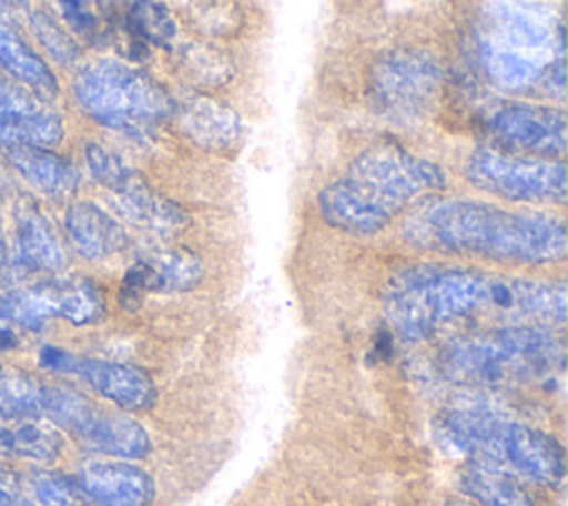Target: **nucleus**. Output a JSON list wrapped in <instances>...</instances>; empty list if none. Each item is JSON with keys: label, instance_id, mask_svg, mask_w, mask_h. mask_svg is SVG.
I'll list each match as a JSON object with an SVG mask.
<instances>
[{"label": "nucleus", "instance_id": "nucleus-12", "mask_svg": "<svg viewBox=\"0 0 568 506\" xmlns=\"http://www.w3.org/2000/svg\"><path fill=\"white\" fill-rule=\"evenodd\" d=\"M488 124L506 151L548 160L566 151V113L557 107L508 102L493 111Z\"/></svg>", "mask_w": 568, "mask_h": 506}, {"label": "nucleus", "instance_id": "nucleus-7", "mask_svg": "<svg viewBox=\"0 0 568 506\" xmlns=\"http://www.w3.org/2000/svg\"><path fill=\"white\" fill-rule=\"evenodd\" d=\"M73 93L91 120L140 140L149 138L173 111V100L153 78L113 58L80 67Z\"/></svg>", "mask_w": 568, "mask_h": 506}, {"label": "nucleus", "instance_id": "nucleus-17", "mask_svg": "<svg viewBox=\"0 0 568 506\" xmlns=\"http://www.w3.org/2000/svg\"><path fill=\"white\" fill-rule=\"evenodd\" d=\"M171 118L180 133L206 151H224L240 140V118L211 98H189L173 104Z\"/></svg>", "mask_w": 568, "mask_h": 506}, {"label": "nucleus", "instance_id": "nucleus-18", "mask_svg": "<svg viewBox=\"0 0 568 506\" xmlns=\"http://www.w3.org/2000/svg\"><path fill=\"white\" fill-rule=\"evenodd\" d=\"M69 244L84 260H106L126 246L124 226L93 202H73L64 215Z\"/></svg>", "mask_w": 568, "mask_h": 506}, {"label": "nucleus", "instance_id": "nucleus-20", "mask_svg": "<svg viewBox=\"0 0 568 506\" xmlns=\"http://www.w3.org/2000/svg\"><path fill=\"white\" fill-rule=\"evenodd\" d=\"M115 211L131 224L158 233L171 235L186 224V213L171 200L151 191L140 178L118 193H111Z\"/></svg>", "mask_w": 568, "mask_h": 506}, {"label": "nucleus", "instance_id": "nucleus-21", "mask_svg": "<svg viewBox=\"0 0 568 506\" xmlns=\"http://www.w3.org/2000/svg\"><path fill=\"white\" fill-rule=\"evenodd\" d=\"M0 69L40 95L51 100L58 95V80L49 64L27 44V40L16 31L13 22L0 16Z\"/></svg>", "mask_w": 568, "mask_h": 506}, {"label": "nucleus", "instance_id": "nucleus-14", "mask_svg": "<svg viewBox=\"0 0 568 506\" xmlns=\"http://www.w3.org/2000/svg\"><path fill=\"white\" fill-rule=\"evenodd\" d=\"M202 280V262L182 246H153L126 271L120 289V302L135 308L151 291H189Z\"/></svg>", "mask_w": 568, "mask_h": 506}, {"label": "nucleus", "instance_id": "nucleus-27", "mask_svg": "<svg viewBox=\"0 0 568 506\" xmlns=\"http://www.w3.org/2000/svg\"><path fill=\"white\" fill-rule=\"evenodd\" d=\"M84 160L93 180L109 193H118L124 186H129L135 178H140L118 153L109 151L102 144H87Z\"/></svg>", "mask_w": 568, "mask_h": 506}, {"label": "nucleus", "instance_id": "nucleus-32", "mask_svg": "<svg viewBox=\"0 0 568 506\" xmlns=\"http://www.w3.org/2000/svg\"><path fill=\"white\" fill-rule=\"evenodd\" d=\"M20 502L18 475L0 459V506H20Z\"/></svg>", "mask_w": 568, "mask_h": 506}, {"label": "nucleus", "instance_id": "nucleus-35", "mask_svg": "<svg viewBox=\"0 0 568 506\" xmlns=\"http://www.w3.org/2000/svg\"><path fill=\"white\" fill-rule=\"evenodd\" d=\"M7 255H9V251H7V237H4L2 213H0V271H2V266H4V262H7Z\"/></svg>", "mask_w": 568, "mask_h": 506}, {"label": "nucleus", "instance_id": "nucleus-8", "mask_svg": "<svg viewBox=\"0 0 568 506\" xmlns=\"http://www.w3.org/2000/svg\"><path fill=\"white\" fill-rule=\"evenodd\" d=\"M106 311L102 291L87 277L0 273V320L40 331L49 320L93 324Z\"/></svg>", "mask_w": 568, "mask_h": 506}, {"label": "nucleus", "instance_id": "nucleus-10", "mask_svg": "<svg viewBox=\"0 0 568 506\" xmlns=\"http://www.w3.org/2000/svg\"><path fill=\"white\" fill-rule=\"evenodd\" d=\"M444 82L442 67L422 51H395L384 55L371 73L377 107L397 120H413L428 111Z\"/></svg>", "mask_w": 568, "mask_h": 506}, {"label": "nucleus", "instance_id": "nucleus-19", "mask_svg": "<svg viewBox=\"0 0 568 506\" xmlns=\"http://www.w3.org/2000/svg\"><path fill=\"white\" fill-rule=\"evenodd\" d=\"M2 158L38 191L62 198L78 189L80 173L71 162L55 155L47 146L36 144H4Z\"/></svg>", "mask_w": 568, "mask_h": 506}, {"label": "nucleus", "instance_id": "nucleus-29", "mask_svg": "<svg viewBox=\"0 0 568 506\" xmlns=\"http://www.w3.org/2000/svg\"><path fill=\"white\" fill-rule=\"evenodd\" d=\"M33 495L38 506H93L75 479L53 470H40L33 477Z\"/></svg>", "mask_w": 568, "mask_h": 506}, {"label": "nucleus", "instance_id": "nucleus-30", "mask_svg": "<svg viewBox=\"0 0 568 506\" xmlns=\"http://www.w3.org/2000/svg\"><path fill=\"white\" fill-rule=\"evenodd\" d=\"M62 20L73 33L84 40H98L102 36V18L98 0H53Z\"/></svg>", "mask_w": 568, "mask_h": 506}, {"label": "nucleus", "instance_id": "nucleus-24", "mask_svg": "<svg viewBox=\"0 0 568 506\" xmlns=\"http://www.w3.org/2000/svg\"><path fill=\"white\" fill-rule=\"evenodd\" d=\"M0 451L51 462L62 451V437L40 419H0Z\"/></svg>", "mask_w": 568, "mask_h": 506}, {"label": "nucleus", "instance_id": "nucleus-28", "mask_svg": "<svg viewBox=\"0 0 568 506\" xmlns=\"http://www.w3.org/2000/svg\"><path fill=\"white\" fill-rule=\"evenodd\" d=\"M29 24L42 49L60 64H73L80 58L78 42L44 11H29Z\"/></svg>", "mask_w": 568, "mask_h": 506}, {"label": "nucleus", "instance_id": "nucleus-13", "mask_svg": "<svg viewBox=\"0 0 568 506\" xmlns=\"http://www.w3.org/2000/svg\"><path fill=\"white\" fill-rule=\"evenodd\" d=\"M62 118L33 91L0 75V146H53L62 140Z\"/></svg>", "mask_w": 568, "mask_h": 506}, {"label": "nucleus", "instance_id": "nucleus-6", "mask_svg": "<svg viewBox=\"0 0 568 506\" xmlns=\"http://www.w3.org/2000/svg\"><path fill=\"white\" fill-rule=\"evenodd\" d=\"M564 342L550 326L519 324L493 328L450 342L442 355V373L457 384L528 382L561 368Z\"/></svg>", "mask_w": 568, "mask_h": 506}, {"label": "nucleus", "instance_id": "nucleus-37", "mask_svg": "<svg viewBox=\"0 0 568 506\" xmlns=\"http://www.w3.org/2000/svg\"><path fill=\"white\" fill-rule=\"evenodd\" d=\"M20 506H38V504H33V502H24V499H22V502H20Z\"/></svg>", "mask_w": 568, "mask_h": 506}, {"label": "nucleus", "instance_id": "nucleus-36", "mask_svg": "<svg viewBox=\"0 0 568 506\" xmlns=\"http://www.w3.org/2000/svg\"><path fill=\"white\" fill-rule=\"evenodd\" d=\"M446 506H475V504H468V502H448Z\"/></svg>", "mask_w": 568, "mask_h": 506}, {"label": "nucleus", "instance_id": "nucleus-16", "mask_svg": "<svg viewBox=\"0 0 568 506\" xmlns=\"http://www.w3.org/2000/svg\"><path fill=\"white\" fill-rule=\"evenodd\" d=\"M13 220V269L29 275H58L67 264V253L44 213L31 200L22 198Z\"/></svg>", "mask_w": 568, "mask_h": 506}, {"label": "nucleus", "instance_id": "nucleus-2", "mask_svg": "<svg viewBox=\"0 0 568 506\" xmlns=\"http://www.w3.org/2000/svg\"><path fill=\"white\" fill-rule=\"evenodd\" d=\"M404 235L428 251L508 264H550L566 257V226L557 215L508 211L477 200H428L406 220Z\"/></svg>", "mask_w": 568, "mask_h": 506}, {"label": "nucleus", "instance_id": "nucleus-25", "mask_svg": "<svg viewBox=\"0 0 568 506\" xmlns=\"http://www.w3.org/2000/svg\"><path fill=\"white\" fill-rule=\"evenodd\" d=\"M126 27L138 40L171 47L178 36V24L169 9L158 0H133L126 13Z\"/></svg>", "mask_w": 568, "mask_h": 506}, {"label": "nucleus", "instance_id": "nucleus-34", "mask_svg": "<svg viewBox=\"0 0 568 506\" xmlns=\"http://www.w3.org/2000/svg\"><path fill=\"white\" fill-rule=\"evenodd\" d=\"M18 346V335L7 328V326H0V348H16Z\"/></svg>", "mask_w": 568, "mask_h": 506}, {"label": "nucleus", "instance_id": "nucleus-5", "mask_svg": "<svg viewBox=\"0 0 568 506\" xmlns=\"http://www.w3.org/2000/svg\"><path fill=\"white\" fill-rule=\"evenodd\" d=\"M437 435L455 451L515 470L539 484H559L566 470L564 446L555 435L486 408H446Z\"/></svg>", "mask_w": 568, "mask_h": 506}, {"label": "nucleus", "instance_id": "nucleus-31", "mask_svg": "<svg viewBox=\"0 0 568 506\" xmlns=\"http://www.w3.org/2000/svg\"><path fill=\"white\" fill-rule=\"evenodd\" d=\"M182 62L193 78H200L206 82H222L229 75V62L211 49H202V47L184 49Z\"/></svg>", "mask_w": 568, "mask_h": 506}, {"label": "nucleus", "instance_id": "nucleus-1", "mask_svg": "<svg viewBox=\"0 0 568 506\" xmlns=\"http://www.w3.org/2000/svg\"><path fill=\"white\" fill-rule=\"evenodd\" d=\"M384 308L397 335L410 342L430 337L442 324L477 313L564 324V282L501 277L462 266L422 264L397 273L386 289Z\"/></svg>", "mask_w": 568, "mask_h": 506}, {"label": "nucleus", "instance_id": "nucleus-15", "mask_svg": "<svg viewBox=\"0 0 568 506\" xmlns=\"http://www.w3.org/2000/svg\"><path fill=\"white\" fill-rule=\"evenodd\" d=\"M75 482L98 506H149L155 497L153 477L129 459H89Z\"/></svg>", "mask_w": 568, "mask_h": 506}, {"label": "nucleus", "instance_id": "nucleus-3", "mask_svg": "<svg viewBox=\"0 0 568 506\" xmlns=\"http://www.w3.org/2000/svg\"><path fill=\"white\" fill-rule=\"evenodd\" d=\"M444 186L446 173L435 162L399 144L377 142L364 149L342 178L320 191L317 209L333 229L373 235L413 202Z\"/></svg>", "mask_w": 568, "mask_h": 506}, {"label": "nucleus", "instance_id": "nucleus-33", "mask_svg": "<svg viewBox=\"0 0 568 506\" xmlns=\"http://www.w3.org/2000/svg\"><path fill=\"white\" fill-rule=\"evenodd\" d=\"M29 0H0V16L16 22L18 16H29Z\"/></svg>", "mask_w": 568, "mask_h": 506}, {"label": "nucleus", "instance_id": "nucleus-26", "mask_svg": "<svg viewBox=\"0 0 568 506\" xmlns=\"http://www.w3.org/2000/svg\"><path fill=\"white\" fill-rule=\"evenodd\" d=\"M40 391L33 377L0 368V419H40Z\"/></svg>", "mask_w": 568, "mask_h": 506}, {"label": "nucleus", "instance_id": "nucleus-23", "mask_svg": "<svg viewBox=\"0 0 568 506\" xmlns=\"http://www.w3.org/2000/svg\"><path fill=\"white\" fill-rule=\"evenodd\" d=\"M84 444L98 453L118 459H138L151 451V437L146 428L133 417L104 411L84 439Z\"/></svg>", "mask_w": 568, "mask_h": 506}, {"label": "nucleus", "instance_id": "nucleus-11", "mask_svg": "<svg viewBox=\"0 0 568 506\" xmlns=\"http://www.w3.org/2000/svg\"><path fill=\"white\" fill-rule=\"evenodd\" d=\"M40 364L55 373L82 377L98 395L124 411H146L158 397L153 377L133 364L73 355L58 346H44L40 351Z\"/></svg>", "mask_w": 568, "mask_h": 506}, {"label": "nucleus", "instance_id": "nucleus-4", "mask_svg": "<svg viewBox=\"0 0 568 506\" xmlns=\"http://www.w3.org/2000/svg\"><path fill=\"white\" fill-rule=\"evenodd\" d=\"M477 44L484 71L497 87L521 91L546 82L550 95L564 98V36L541 7L493 2Z\"/></svg>", "mask_w": 568, "mask_h": 506}, {"label": "nucleus", "instance_id": "nucleus-22", "mask_svg": "<svg viewBox=\"0 0 568 506\" xmlns=\"http://www.w3.org/2000/svg\"><path fill=\"white\" fill-rule=\"evenodd\" d=\"M459 488L479 506H535L532 497L510 470L481 459L464 466Z\"/></svg>", "mask_w": 568, "mask_h": 506}, {"label": "nucleus", "instance_id": "nucleus-9", "mask_svg": "<svg viewBox=\"0 0 568 506\" xmlns=\"http://www.w3.org/2000/svg\"><path fill=\"white\" fill-rule=\"evenodd\" d=\"M464 171L475 189L504 200L550 204L566 200V166L561 160L532 158L501 146H479Z\"/></svg>", "mask_w": 568, "mask_h": 506}]
</instances>
